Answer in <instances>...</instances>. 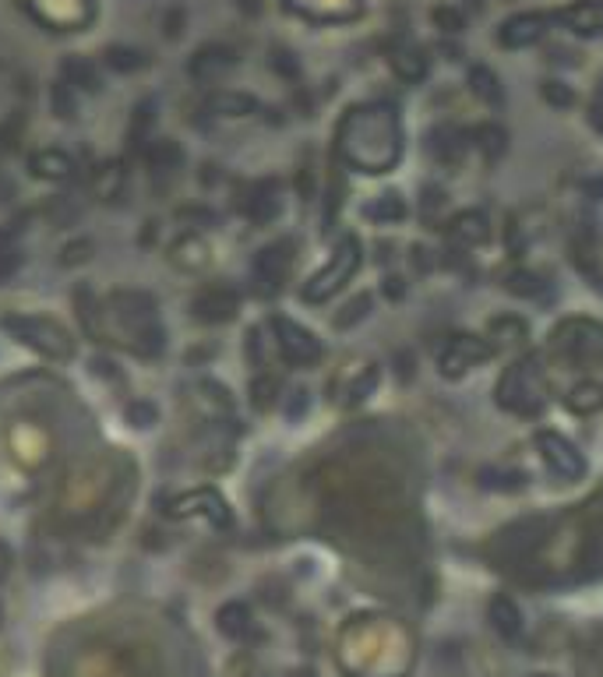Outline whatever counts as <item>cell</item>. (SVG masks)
Wrapping results in <instances>:
<instances>
[{
	"instance_id": "52a82bcc",
	"label": "cell",
	"mask_w": 603,
	"mask_h": 677,
	"mask_svg": "<svg viewBox=\"0 0 603 677\" xmlns=\"http://www.w3.org/2000/svg\"><path fill=\"white\" fill-rule=\"evenodd\" d=\"M494 350L487 343L484 335H473V332H459L452 335L438 353V374L448 381H459L466 378L473 367H480L484 360H491Z\"/></svg>"
},
{
	"instance_id": "5bb4252c",
	"label": "cell",
	"mask_w": 603,
	"mask_h": 677,
	"mask_svg": "<svg viewBox=\"0 0 603 677\" xmlns=\"http://www.w3.org/2000/svg\"><path fill=\"white\" fill-rule=\"evenodd\" d=\"M448 240H452V247H462V251L487 244V240H491V219H487V212L469 209L462 212V216H455L452 223H448Z\"/></svg>"
},
{
	"instance_id": "e575fe53",
	"label": "cell",
	"mask_w": 603,
	"mask_h": 677,
	"mask_svg": "<svg viewBox=\"0 0 603 677\" xmlns=\"http://www.w3.org/2000/svg\"><path fill=\"white\" fill-rule=\"evenodd\" d=\"M540 92H544L547 103H551V106H561V110L575 103V92L568 89L565 82H554V78H551V82H544V89H540Z\"/></svg>"
},
{
	"instance_id": "9c48e42d",
	"label": "cell",
	"mask_w": 603,
	"mask_h": 677,
	"mask_svg": "<svg viewBox=\"0 0 603 677\" xmlns=\"http://www.w3.org/2000/svg\"><path fill=\"white\" fill-rule=\"evenodd\" d=\"M293 254H297L293 240H276V244L261 247L258 258H254V283H258L261 293L283 290L286 276H290L293 268Z\"/></svg>"
},
{
	"instance_id": "d6a6232c",
	"label": "cell",
	"mask_w": 603,
	"mask_h": 677,
	"mask_svg": "<svg viewBox=\"0 0 603 677\" xmlns=\"http://www.w3.org/2000/svg\"><path fill=\"white\" fill-rule=\"evenodd\" d=\"M371 304H374L371 293H360V297L353 300L350 307H346V314H339V318H335V328H350V325H357L360 318H367V314H371V311H367V307H371Z\"/></svg>"
},
{
	"instance_id": "8d00e7d4",
	"label": "cell",
	"mask_w": 603,
	"mask_h": 677,
	"mask_svg": "<svg viewBox=\"0 0 603 677\" xmlns=\"http://www.w3.org/2000/svg\"><path fill=\"white\" fill-rule=\"evenodd\" d=\"M431 22L445 25V32H459L462 25H466V18H462V15H455L452 8H434V11H431Z\"/></svg>"
},
{
	"instance_id": "ac0fdd59",
	"label": "cell",
	"mask_w": 603,
	"mask_h": 677,
	"mask_svg": "<svg viewBox=\"0 0 603 677\" xmlns=\"http://www.w3.org/2000/svg\"><path fill=\"white\" fill-rule=\"evenodd\" d=\"M487 343H491L494 353L522 350V346L529 343L526 318H519V314H501V318H494L491 325H487Z\"/></svg>"
},
{
	"instance_id": "d4e9b609",
	"label": "cell",
	"mask_w": 603,
	"mask_h": 677,
	"mask_svg": "<svg viewBox=\"0 0 603 677\" xmlns=\"http://www.w3.org/2000/svg\"><path fill=\"white\" fill-rule=\"evenodd\" d=\"M473 145L484 152L487 163H498L508 152V131L501 124H480L477 131H473Z\"/></svg>"
},
{
	"instance_id": "484cf974",
	"label": "cell",
	"mask_w": 603,
	"mask_h": 677,
	"mask_svg": "<svg viewBox=\"0 0 603 677\" xmlns=\"http://www.w3.org/2000/svg\"><path fill=\"white\" fill-rule=\"evenodd\" d=\"M568 410L575 413H593L603 406V385H596V381H575L572 388H568L565 395Z\"/></svg>"
},
{
	"instance_id": "ffe728a7",
	"label": "cell",
	"mask_w": 603,
	"mask_h": 677,
	"mask_svg": "<svg viewBox=\"0 0 603 677\" xmlns=\"http://www.w3.org/2000/svg\"><path fill=\"white\" fill-rule=\"evenodd\" d=\"M233 64H237V57H233L230 46H201L198 57L191 60V75L201 78V82H212L223 71H230Z\"/></svg>"
},
{
	"instance_id": "7a4b0ae2",
	"label": "cell",
	"mask_w": 603,
	"mask_h": 677,
	"mask_svg": "<svg viewBox=\"0 0 603 677\" xmlns=\"http://www.w3.org/2000/svg\"><path fill=\"white\" fill-rule=\"evenodd\" d=\"M498 406L519 417H533L547 406V367L540 353H526L512 367H505L498 381Z\"/></svg>"
},
{
	"instance_id": "7402d4cb",
	"label": "cell",
	"mask_w": 603,
	"mask_h": 677,
	"mask_svg": "<svg viewBox=\"0 0 603 677\" xmlns=\"http://www.w3.org/2000/svg\"><path fill=\"white\" fill-rule=\"evenodd\" d=\"M32 173L43 180H71L75 177V159L67 156V152H36L32 156Z\"/></svg>"
},
{
	"instance_id": "277c9868",
	"label": "cell",
	"mask_w": 603,
	"mask_h": 677,
	"mask_svg": "<svg viewBox=\"0 0 603 677\" xmlns=\"http://www.w3.org/2000/svg\"><path fill=\"white\" fill-rule=\"evenodd\" d=\"M360 261H364V247H360V237L346 233V237L332 247V254H328L325 265H321L318 272H314V276L304 283L300 297H304L307 304H325V300H332L335 293L343 290V286L360 272Z\"/></svg>"
},
{
	"instance_id": "1f68e13d",
	"label": "cell",
	"mask_w": 603,
	"mask_h": 677,
	"mask_svg": "<svg viewBox=\"0 0 603 677\" xmlns=\"http://www.w3.org/2000/svg\"><path fill=\"white\" fill-rule=\"evenodd\" d=\"M18 265H22V251H18L15 237L8 230H0V283L15 276Z\"/></svg>"
},
{
	"instance_id": "ab89813d",
	"label": "cell",
	"mask_w": 603,
	"mask_h": 677,
	"mask_svg": "<svg viewBox=\"0 0 603 677\" xmlns=\"http://www.w3.org/2000/svg\"><path fill=\"white\" fill-rule=\"evenodd\" d=\"M529 677H558V674H529Z\"/></svg>"
},
{
	"instance_id": "4dcf8cb0",
	"label": "cell",
	"mask_w": 603,
	"mask_h": 677,
	"mask_svg": "<svg viewBox=\"0 0 603 677\" xmlns=\"http://www.w3.org/2000/svg\"><path fill=\"white\" fill-rule=\"evenodd\" d=\"M106 64H110L113 71H120V75H127V71H138V67L145 64V53L131 50V46H110V50H106Z\"/></svg>"
},
{
	"instance_id": "30bf717a",
	"label": "cell",
	"mask_w": 603,
	"mask_h": 677,
	"mask_svg": "<svg viewBox=\"0 0 603 677\" xmlns=\"http://www.w3.org/2000/svg\"><path fill=\"white\" fill-rule=\"evenodd\" d=\"M551 25H554V15H547V11H522V15H512L501 22L498 43L505 46V50H526V46L540 43V39L551 32Z\"/></svg>"
},
{
	"instance_id": "f546056e",
	"label": "cell",
	"mask_w": 603,
	"mask_h": 677,
	"mask_svg": "<svg viewBox=\"0 0 603 677\" xmlns=\"http://www.w3.org/2000/svg\"><path fill=\"white\" fill-rule=\"evenodd\" d=\"M120 187H124V173H120V166H117V163L99 166V170H96V177H92V191H96L103 201L117 198V194H120Z\"/></svg>"
},
{
	"instance_id": "8992f818",
	"label": "cell",
	"mask_w": 603,
	"mask_h": 677,
	"mask_svg": "<svg viewBox=\"0 0 603 677\" xmlns=\"http://www.w3.org/2000/svg\"><path fill=\"white\" fill-rule=\"evenodd\" d=\"M272 335H276L279 357H283L290 367H314L321 357H325V346H321L318 335L293 318L276 314V318H272Z\"/></svg>"
},
{
	"instance_id": "44dd1931",
	"label": "cell",
	"mask_w": 603,
	"mask_h": 677,
	"mask_svg": "<svg viewBox=\"0 0 603 677\" xmlns=\"http://www.w3.org/2000/svg\"><path fill=\"white\" fill-rule=\"evenodd\" d=\"M216 625H219V632L226 635V639H247L251 635V628H254V621H251V611H247V603H223L219 607V614H216Z\"/></svg>"
},
{
	"instance_id": "4fadbf2b",
	"label": "cell",
	"mask_w": 603,
	"mask_h": 677,
	"mask_svg": "<svg viewBox=\"0 0 603 677\" xmlns=\"http://www.w3.org/2000/svg\"><path fill=\"white\" fill-rule=\"evenodd\" d=\"M279 212H283L279 180H258V184H251V191H247V198H244V216L251 219V223L265 226V223H272Z\"/></svg>"
},
{
	"instance_id": "d590c367",
	"label": "cell",
	"mask_w": 603,
	"mask_h": 677,
	"mask_svg": "<svg viewBox=\"0 0 603 677\" xmlns=\"http://www.w3.org/2000/svg\"><path fill=\"white\" fill-rule=\"evenodd\" d=\"M254 106H258V103H254V99L233 96V92H226V96L212 99V110H223V113H251Z\"/></svg>"
},
{
	"instance_id": "83f0119b",
	"label": "cell",
	"mask_w": 603,
	"mask_h": 677,
	"mask_svg": "<svg viewBox=\"0 0 603 677\" xmlns=\"http://www.w3.org/2000/svg\"><path fill=\"white\" fill-rule=\"evenodd\" d=\"M64 75H67V85H75V89L99 92V75H96V67H92L89 60H82V57H67Z\"/></svg>"
},
{
	"instance_id": "cb8c5ba5",
	"label": "cell",
	"mask_w": 603,
	"mask_h": 677,
	"mask_svg": "<svg viewBox=\"0 0 603 677\" xmlns=\"http://www.w3.org/2000/svg\"><path fill=\"white\" fill-rule=\"evenodd\" d=\"M469 89H473V96H477L480 103H487V106L505 103V92H501L498 75H494L491 67H484V64H477L473 71H469Z\"/></svg>"
},
{
	"instance_id": "7c38bea8",
	"label": "cell",
	"mask_w": 603,
	"mask_h": 677,
	"mask_svg": "<svg viewBox=\"0 0 603 677\" xmlns=\"http://www.w3.org/2000/svg\"><path fill=\"white\" fill-rule=\"evenodd\" d=\"M469 138H473V134L462 131L459 124H438L427 134V152H431L441 166H459L462 159H466Z\"/></svg>"
},
{
	"instance_id": "603a6c76",
	"label": "cell",
	"mask_w": 603,
	"mask_h": 677,
	"mask_svg": "<svg viewBox=\"0 0 603 677\" xmlns=\"http://www.w3.org/2000/svg\"><path fill=\"white\" fill-rule=\"evenodd\" d=\"M388 60H392L395 75H399L402 82H420V78L427 75V57L417 50V46H410V43L395 46Z\"/></svg>"
},
{
	"instance_id": "d6986e66",
	"label": "cell",
	"mask_w": 603,
	"mask_h": 677,
	"mask_svg": "<svg viewBox=\"0 0 603 677\" xmlns=\"http://www.w3.org/2000/svg\"><path fill=\"white\" fill-rule=\"evenodd\" d=\"M406 216H410V205H406V198L399 191H381L378 198H371L364 205V219H371L378 226H399Z\"/></svg>"
},
{
	"instance_id": "6da1fadb",
	"label": "cell",
	"mask_w": 603,
	"mask_h": 677,
	"mask_svg": "<svg viewBox=\"0 0 603 677\" xmlns=\"http://www.w3.org/2000/svg\"><path fill=\"white\" fill-rule=\"evenodd\" d=\"M335 152L360 173H388L402 159V124L388 103L353 106L335 131Z\"/></svg>"
},
{
	"instance_id": "4316f807",
	"label": "cell",
	"mask_w": 603,
	"mask_h": 677,
	"mask_svg": "<svg viewBox=\"0 0 603 677\" xmlns=\"http://www.w3.org/2000/svg\"><path fill=\"white\" fill-rule=\"evenodd\" d=\"M180 163H184V152H180L173 138H159V142L149 145V166L156 173H173L180 170Z\"/></svg>"
},
{
	"instance_id": "8fae6325",
	"label": "cell",
	"mask_w": 603,
	"mask_h": 677,
	"mask_svg": "<svg viewBox=\"0 0 603 677\" xmlns=\"http://www.w3.org/2000/svg\"><path fill=\"white\" fill-rule=\"evenodd\" d=\"M237 307H240V293L233 290V286H223V283L201 286V290L194 293V300H191L194 318H198V321H209V325L230 321L233 314H237Z\"/></svg>"
},
{
	"instance_id": "3957f363",
	"label": "cell",
	"mask_w": 603,
	"mask_h": 677,
	"mask_svg": "<svg viewBox=\"0 0 603 677\" xmlns=\"http://www.w3.org/2000/svg\"><path fill=\"white\" fill-rule=\"evenodd\" d=\"M554 350L568 367H579V381L603 385V325L589 318H575L554 332Z\"/></svg>"
},
{
	"instance_id": "2e32d148",
	"label": "cell",
	"mask_w": 603,
	"mask_h": 677,
	"mask_svg": "<svg viewBox=\"0 0 603 677\" xmlns=\"http://www.w3.org/2000/svg\"><path fill=\"white\" fill-rule=\"evenodd\" d=\"M487 621H491V628L505 642H519L522 632H526V621H522L519 603H515L512 596H505V593L491 596V603H487Z\"/></svg>"
},
{
	"instance_id": "f35d334b",
	"label": "cell",
	"mask_w": 603,
	"mask_h": 677,
	"mask_svg": "<svg viewBox=\"0 0 603 677\" xmlns=\"http://www.w3.org/2000/svg\"><path fill=\"white\" fill-rule=\"evenodd\" d=\"M596 127L603 131V89H600V96H596Z\"/></svg>"
},
{
	"instance_id": "836d02e7",
	"label": "cell",
	"mask_w": 603,
	"mask_h": 677,
	"mask_svg": "<svg viewBox=\"0 0 603 677\" xmlns=\"http://www.w3.org/2000/svg\"><path fill=\"white\" fill-rule=\"evenodd\" d=\"M50 103H53V113H57V117H64V120L75 117V99H71V85H67V82L53 85Z\"/></svg>"
},
{
	"instance_id": "9a60e30c",
	"label": "cell",
	"mask_w": 603,
	"mask_h": 677,
	"mask_svg": "<svg viewBox=\"0 0 603 677\" xmlns=\"http://www.w3.org/2000/svg\"><path fill=\"white\" fill-rule=\"evenodd\" d=\"M554 22H561L568 32L579 36H600L603 32V0H579L568 8L554 11Z\"/></svg>"
},
{
	"instance_id": "ba28073f",
	"label": "cell",
	"mask_w": 603,
	"mask_h": 677,
	"mask_svg": "<svg viewBox=\"0 0 603 677\" xmlns=\"http://www.w3.org/2000/svg\"><path fill=\"white\" fill-rule=\"evenodd\" d=\"M536 452H540V459H544V466L551 469L554 477L568 480V484H575V480H582L589 473L582 448L558 431H536Z\"/></svg>"
},
{
	"instance_id": "5b68a950",
	"label": "cell",
	"mask_w": 603,
	"mask_h": 677,
	"mask_svg": "<svg viewBox=\"0 0 603 677\" xmlns=\"http://www.w3.org/2000/svg\"><path fill=\"white\" fill-rule=\"evenodd\" d=\"M4 328L15 335L18 343L32 346L36 353L50 360H67L75 357V339L64 325H57L53 318H39V314H8Z\"/></svg>"
},
{
	"instance_id": "f1b7e54d",
	"label": "cell",
	"mask_w": 603,
	"mask_h": 677,
	"mask_svg": "<svg viewBox=\"0 0 603 677\" xmlns=\"http://www.w3.org/2000/svg\"><path fill=\"white\" fill-rule=\"evenodd\" d=\"M544 290H547V279L529 272V268H519V272L508 276V293H515V297H544Z\"/></svg>"
},
{
	"instance_id": "e0dca14e",
	"label": "cell",
	"mask_w": 603,
	"mask_h": 677,
	"mask_svg": "<svg viewBox=\"0 0 603 677\" xmlns=\"http://www.w3.org/2000/svg\"><path fill=\"white\" fill-rule=\"evenodd\" d=\"M191 512L205 515V519L219 529L230 526V508H226V501L219 498L216 491H194V494H184V498L173 501V515H191Z\"/></svg>"
},
{
	"instance_id": "74e56055",
	"label": "cell",
	"mask_w": 603,
	"mask_h": 677,
	"mask_svg": "<svg viewBox=\"0 0 603 677\" xmlns=\"http://www.w3.org/2000/svg\"><path fill=\"white\" fill-rule=\"evenodd\" d=\"M127 417L134 420V427H138V420H145V427L156 424V410H152L149 402H138V406H131V410H127Z\"/></svg>"
}]
</instances>
